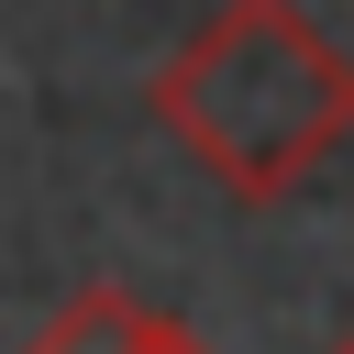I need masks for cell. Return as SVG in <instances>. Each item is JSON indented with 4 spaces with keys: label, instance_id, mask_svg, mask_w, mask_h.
Listing matches in <instances>:
<instances>
[{
    "label": "cell",
    "instance_id": "cell-1",
    "mask_svg": "<svg viewBox=\"0 0 354 354\" xmlns=\"http://www.w3.org/2000/svg\"><path fill=\"white\" fill-rule=\"evenodd\" d=\"M155 122L177 155L210 166L243 210L288 199L343 133H354V55L299 11V0H221L166 66H155Z\"/></svg>",
    "mask_w": 354,
    "mask_h": 354
},
{
    "label": "cell",
    "instance_id": "cell-2",
    "mask_svg": "<svg viewBox=\"0 0 354 354\" xmlns=\"http://www.w3.org/2000/svg\"><path fill=\"white\" fill-rule=\"evenodd\" d=\"M133 321H144V299H133V288H77V299H66L22 354H122V343H133Z\"/></svg>",
    "mask_w": 354,
    "mask_h": 354
},
{
    "label": "cell",
    "instance_id": "cell-3",
    "mask_svg": "<svg viewBox=\"0 0 354 354\" xmlns=\"http://www.w3.org/2000/svg\"><path fill=\"white\" fill-rule=\"evenodd\" d=\"M122 354H210V343H199V332H188V321H166V310H144V321H133V343H122Z\"/></svg>",
    "mask_w": 354,
    "mask_h": 354
},
{
    "label": "cell",
    "instance_id": "cell-4",
    "mask_svg": "<svg viewBox=\"0 0 354 354\" xmlns=\"http://www.w3.org/2000/svg\"><path fill=\"white\" fill-rule=\"evenodd\" d=\"M332 354H354V343H332Z\"/></svg>",
    "mask_w": 354,
    "mask_h": 354
}]
</instances>
